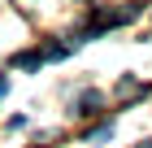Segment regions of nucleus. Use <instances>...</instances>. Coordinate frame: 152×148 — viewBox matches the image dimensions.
<instances>
[{
    "mask_svg": "<svg viewBox=\"0 0 152 148\" xmlns=\"http://www.w3.org/2000/svg\"><path fill=\"white\" fill-rule=\"evenodd\" d=\"M100 105H104V96H100V91H83L78 100H74L70 113H78V118H96V113H100Z\"/></svg>",
    "mask_w": 152,
    "mask_h": 148,
    "instance_id": "nucleus-1",
    "label": "nucleus"
},
{
    "mask_svg": "<svg viewBox=\"0 0 152 148\" xmlns=\"http://www.w3.org/2000/svg\"><path fill=\"white\" fill-rule=\"evenodd\" d=\"M13 66H18V70H39V66H44V52H18Z\"/></svg>",
    "mask_w": 152,
    "mask_h": 148,
    "instance_id": "nucleus-2",
    "label": "nucleus"
},
{
    "mask_svg": "<svg viewBox=\"0 0 152 148\" xmlns=\"http://www.w3.org/2000/svg\"><path fill=\"white\" fill-rule=\"evenodd\" d=\"M109 135H113V122H104V126H96V131H91V139H109Z\"/></svg>",
    "mask_w": 152,
    "mask_h": 148,
    "instance_id": "nucleus-3",
    "label": "nucleus"
},
{
    "mask_svg": "<svg viewBox=\"0 0 152 148\" xmlns=\"http://www.w3.org/2000/svg\"><path fill=\"white\" fill-rule=\"evenodd\" d=\"M139 148H152V139H148V144H139Z\"/></svg>",
    "mask_w": 152,
    "mask_h": 148,
    "instance_id": "nucleus-4",
    "label": "nucleus"
}]
</instances>
